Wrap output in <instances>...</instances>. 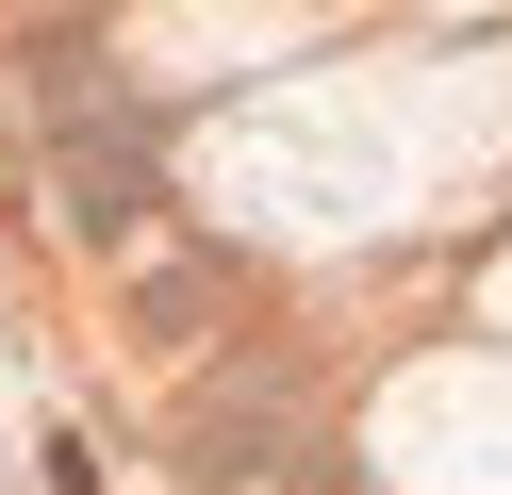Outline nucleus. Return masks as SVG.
<instances>
[{
  "label": "nucleus",
  "mask_w": 512,
  "mask_h": 495,
  "mask_svg": "<svg viewBox=\"0 0 512 495\" xmlns=\"http://www.w3.org/2000/svg\"><path fill=\"white\" fill-rule=\"evenodd\" d=\"M50 149H67V198H83V215H133V198H149V116H133L83 50L50 66Z\"/></svg>",
  "instance_id": "f257e3e1"
}]
</instances>
